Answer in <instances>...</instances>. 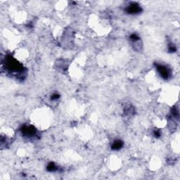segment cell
I'll list each match as a JSON object with an SVG mask.
<instances>
[{
    "instance_id": "obj_8",
    "label": "cell",
    "mask_w": 180,
    "mask_h": 180,
    "mask_svg": "<svg viewBox=\"0 0 180 180\" xmlns=\"http://www.w3.org/2000/svg\"><path fill=\"white\" fill-rule=\"evenodd\" d=\"M172 113L173 115L176 117H179V112L177 110V109L175 108V107H173L172 110Z\"/></svg>"
},
{
    "instance_id": "obj_2",
    "label": "cell",
    "mask_w": 180,
    "mask_h": 180,
    "mask_svg": "<svg viewBox=\"0 0 180 180\" xmlns=\"http://www.w3.org/2000/svg\"><path fill=\"white\" fill-rule=\"evenodd\" d=\"M125 11L129 14H137L141 11V8L137 3H132L126 8Z\"/></svg>"
},
{
    "instance_id": "obj_9",
    "label": "cell",
    "mask_w": 180,
    "mask_h": 180,
    "mask_svg": "<svg viewBox=\"0 0 180 180\" xmlns=\"http://www.w3.org/2000/svg\"><path fill=\"white\" fill-rule=\"evenodd\" d=\"M169 51L170 52H175L176 51V47L174 45H170L169 46Z\"/></svg>"
},
{
    "instance_id": "obj_10",
    "label": "cell",
    "mask_w": 180,
    "mask_h": 180,
    "mask_svg": "<svg viewBox=\"0 0 180 180\" xmlns=\"http://www.w3.org/2000/svg\"><path fill=\"white\" fill-rule=\"evenodd\" d=\"M60 97V95L58 94H54L51 96V99L52 100H56Z\"/></svg>"
},
{
    "instance_id": "obj_7",
    "label": "cell",
    "mask_w": 180,
    "mask_h": 180,
    "mask_svg": "<svg viewBox=\"0 0 180 180\" xmlns=\"http://www.w3.org/2000/svg\"><path fill=\"white\" fill-rule=\"evenodd\" d=\"M130 39L132 40V41H134V42H137L138 41L139 39V37H138L137 34H132L131 36H130Z\"/></svg>"
},
{
    "instance_id": "obj_3",
    "label": "cell",
    "mask_w": 180,
    "mask_h": 180,
    "mask_svg": "<svg viewBox=\"0 0 180 180\" xmlns=\"http://www.w3.org/2000/svg\"><path fill=\"white\" fill-rule=\"evenodd\" d=\"M21 132L23 134L31 137V136H34L36 134L37 130L35 127L32 125H30V126L24 125L21 127Z\"/></svg>"
},
{
    "instance_id": "obj_4",
    "label": "cell",
    "mask_w": 180,
    "mask_h": 180,
    "mask_svg": "<svg viewBox=\"0 0 180 180\" xmlns=\"http://www.w3.org/2000/svg\"><path fill=\"white\" fill-rule=\"evenodd\" d=\"M156 68L158 70V71L160 73V76L164 78V79H168L170 78V72L169 70L166 68L165 66L163 65H160V64H156Z\"/></svg>"
},
{
    "instance_id": "obj_6",
    "label": "cell",
    "mask_w": 180,
    "mask_h": 180,
    "mask_svg": "<svg viewBox=\"0 0 180 180\" xmlns=\"http://www.w3.org/2000/svg\"><path fill=\"white\" fill-rule=\"evenodd\" d=\"M47 169L49 172H54V171H56L57 170V167L54 163H49V165H47Z\"/></svg>"
},
{
    "instance_id": "obj_1",
    "label": "cell",
    "mask_w": 180,
    "mask_h": 180,
    "mask_svg": "<svg viewBox=\"0 0 180 180\" xmlns=\"http://www.w3.org/2000/svg\"><path fill=\"white\" fill-rule=\"evenodd\" d=\"M7 68H8L11 71L15 72H22L23 70V65L18 61H16L14 58L9 56L7 60Z\"/></svg>"
},
{
    "instance_id": "obj_5",
    "label": "cell",
    "mask_w": 180,
    "mask_h": 180,
    "mask_svg": "<svg viewBox=\"0 0 180 180\" xmlns=\"http://www.w3.org/2000/svg\"><path fill=\"white\" fill-rule=\"evenodd\" d=\"M123 146V142L121 140H115V141L113 143L111 146V149L114 151H117L122 149Z\"/></svg>"
},
{
    "instance_id": "obj_11",
    "label": "cell",
    "mask_w": 180,
    "mask_h": 180,
    "mask_svg": "<svg viewBox=\"0 0 180 180\" xmlns=\"http://www.w3.org/2000/svg\"><path fill=\"white\" fill-rule=\"evenodd\" d=\"M154 135H155V137H157V138L160 137V131L159 130H155L154 131Z\"/></svg>"
}]
</instances>
